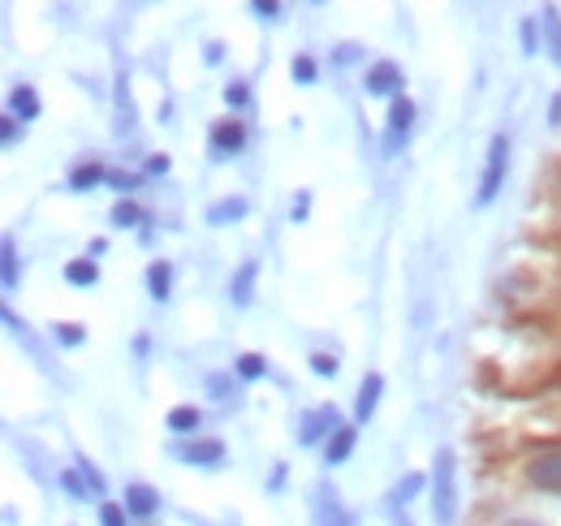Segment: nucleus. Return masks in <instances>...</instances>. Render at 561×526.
Returning <instances> with one entry per match:
<instances>
[{
	"label": "nucleus",
	"mask_w": 561,
	"mask_h": 526,
	"mask_svg": "<svg viewBox=\"0 0 561 526\" xmlns=\"http://www.w3.org/2000/svg\"><path fill=\"white\" fill-rule=\"evenodd\" d=\"M122 505H126V514H135V518H151V514H160V492H156L151 483H130Z\"/></svg>",
	"instance_id": "12"
},
{
	"label": "nucleus",
	"mask_w": 561,
	"mask_h": 526,
	"mask_svg": "<svg viewBox=\"0 0 561 526\" xmlns=\"http://www.w3.org/2000/svg\"><path fill=\"white\" fill-rule=\"evenodd\" d=\"M247 211H251V203H247L242 195L220 198V203H211L208 207V225H238Z\"/></svg>",
	"instance_id": "17"
},
{
	"label": "nucleus",
	"mask_w": 561,
	"mask_h": 526,
	"mask_svg": "<svg viewBox=\"0 0 561 526\" xmlns=\"http://www.w3.org/2000/svg\"><path fill=\"white\" fill-rule=\"evenodd\" d=\"M147 173H156V178L169 173V156H151V160H147Z\"/></svg>",
	"instance_id": "38"
},
{
	"label": "nucleus",
	"mask_w": 561,
	"mask_h": 526,
	"mask_svg": "<svg viewBox=\"0 0 561 526\" xmlns=\"http://www.w3.org/2000/svg\"><path fill=\"white\" fill-rule=\"evenodd\" d=\"M311 371H316V376H337L342 363H337V354H324V350H320V354H311Z\"/></svg>",
	"instance_id": "29"
},
{
	"label": "nucleus",
	"mask_w": 561,
	"mask_h": 526,
	"mask_svg": "<svg viewBox=\"0 0 561 526\" xmlns=\"http://www.w3.org/2000/svg\"><path fill=\"white\" fill-rule=\"evenodd\" d=\"M151 216L142 211L139 203H130V198H122L117 207H113V225H122V229H130V225H147Z\"/></svg>",
	"instance_id": "24"
},
{
	"label": "nucleus",
	"mask_w": 561,
	"mask_h": 526,
	"mask_svg": "<svg viewBox=\"0 0 561 526\" xmlns=\"http://www.w3.org/2000/svg\"><path fill=\"white\" fill-rule=\"evenodd\" d=\"M233 376H238V380H260V376H268V358H264V354H238Z\"/></svg>",
	"instance_id": "23"
},
{
	"label": "nucleus",
	"mask_w": 561,
	"mask_h": 526,
	"mask_svg": "<svg viewBox=\"0 0 561 526\" xmlns=\"http://www.w3.org/2000/svg\"><path fill=\"white\" fill-rule=\"evenodd\" d=\"M549 122L561 126V95H553V104H549Z\"/></svg>",
	"instance_id": "40"
},
{
	"label": "nucleus",
	"mask_w": 561,
	"mask_h": 526,
	"mask_svg": "<svg viewBox=\"0 0 561 526\" xmlns=\"http://www.w3.org/2000/svg\"><path fill=\"white\" fill-rule=\"evenodd\" d=\"M358 53H363L358 44H342V48L333 53V61H337V66H351V61H358Z\"/></svg>",
	"instance_id": "35"
},
{
	"label": "nucleus",
	"mask_w": 561,
	"mask_h": 526,
	"mask_svg": "<svg viewBox=\"0 0 561 526\" xmlns=\"http://www.w3.org/2000/svg\"><path fill=\"white\" fill-rule=\"evenodd\" d=\"M289 73H294V82L311 87V82L320 78V66H316V57H311V53H298V57L289 61Z\"/></svg>",
	"instance_id": "25"
},
{
	"label": "nucleus",
	"mask_w": 561,
	"mask_h": 526,
	"mask_svg": "<svg viewBox=\"0 0 561 526\" xmlns=\"http://www.w3.org/2000/svg\"><path fill=\"white\" fill-rule=\"evenodd\" d=\"M225 104H229V108H247V104H251V82H242V78L229 82V87H225Z\"/></svg>",
	"instance_id": "26"
},
{
	"label": "nucleus",
	"mask_w": 561,
	"mask_h": 526,
	"mask_svg": "<svg viewBox=\"0 0 561 526\" xmlns=\"http://www.w3.org/2000/svg\"><path fill=\"white\" fill-rule=\"evenodd\" d=\"M423 488H427V474L411 470L407 479H398V483H393V492H389V510H393V514H398V510H407V505L420 496Z\"/></svg>",
	"instance_id": "16"
},
{
	"label": "nucleus",
	"mask_w": 561,
	"mask_h": 526,
	"mask_svg": "<svg viewBox=\"0 0 561 526\" xmlns=\"http://www.w3.org/2000/svg\"><path fill=\"white\" fill-rule=\"evenodd\" d=\"M44 113V104H39V95H35V87H26V82H18L13 91H9V117H18V122H35Z\"/></svg>",
	"instance_id": "13"
},
{
	"label": "nucleus",
	"mask_w": 561,
	"mask_h": 526,
	"mask_svg": "<svg viewBox=\"0 0 561 526\" xmlns=\"http://www.w3.org/2000/svg\"><path fill=\"white\" fill-rule=\"evenodd\" d=\"M61 488H66V492H70L73 501H82V496H87V492H91V488H87V479H82V474H78V470H61Z\"/></svg>",
	"instance_id": "32"
},
{
	"label": "nucleus",
	"mask_w": 561,
	"mask_h": 526,
	"mask_svg": "<svg viewBox=\"0 0 561 526\" xmlns=\"http://www.w3.org/2000/svg\"><path fill=\"white\" fill-rule=\"evenodd\" d=\"M505 169H510V138L505 134H492L489 142V169H484V178H480V203H492V198L501 195V182H505Z\"/></svg>",
	"instance_id": "3"
},
{
	"label": "nucleus",
	"mask_w": 561,
	"mask_h": 526,
	"mask_svg": "<svg viewBox=\"0 0 561 526\" xmlns=\"http://www.w3.org/2000/svg\"><path fill=\"white\" fill-rule=\"evenodd\" d=\"M108 182H113L117 191H135V186H139V178H135V173H108Z\"/></svg>",
	"instance_id": "37"
},
{
	"label": "nucleus",
	"mask_w": 561,
	"mask_h": 526,
	"mask_svg": "<svg viewBox=\"0 0 561 526\" xmlns=\"http://www.w3.org/2000/svg\"><path fill=\"white\" fill-rule=\"evenodd\" d=\"M66 281L78 285V289H91V285L100 281V263L91 260V255H87V260H70L66 263Z\"/></svg>",
	"instance_id": "20"
},
{
	"label": "nucleus",
	"mask_w": 561,
	"mask_h": 526,
	"mask_svg": "<svg viewBox=\"0 0 561 526\" xmlns=\"http://www.w3.org/2000/svg\"><path fill=\"white\" fill-rule=\"evenodd\" d=\"M0 142H4V147H13V142H18V117H9V113L0 117Z\"/></svg>",
	"instance_id": "34"
},
{
	"label": "nucleus",
	"mask_w": 561,
	"mask_h": 526,
	"mask_svg": "<svg viewBox=\"0 0 561 526\" xmlns=\"http://www.w3.org/2000/svg\"><path fill=\"white\" fill-rule=\"evenodd\" d=\"M220 53H225L220 44H208V53H204V61H208V66H220Z\"/></svg>",
	"instance_id": "39"
},
{
	"label": "nucleus",
	"mask_w": 561,
	"mask_h": 526,
	"mask_svg": "<svg viewBox=\"0 0 561 526\" xmlns=\"http://www.w3.org/2000/svg\"><path fill=\"white\" fill-rule=\"evenodd\" d=\"M402 82H407V78H402V66H398V61H376V66L367 69V78H363L367 95H393Z\"/></svg>",
	"instance_id": "8"
},
{
	"label": "nucleus",
	"mask_w": 561,
	"mask_h": 526,
	"mask_svg": "<svg viewBox=\"0 0 561 526\" xmlns=\"http://www.w3.org/2000/svg\"><path fill=\"white\" fill-rule=\"evenodd\" d=\"M173 454L186 461V466H208L211 470V466L225 461V445L220 441H191V445H178Z\"/></svg>",
	"instance_id": "11"
},
{
	"label": "nucleus",
	"mask_w": 561,
	"mask_h": 526,
	"mask_svg": "<svg viewBox=\"0 0 561 526\" xmlns=\"http://www.w3.org/2000/svg\"><path fill=\"white\" fill-rule=\"evenodd\" d=\"M311 523L316 526H354L351 510H346V501H342V492H337L329 479H320V483L311 488Z\"/></svg>",
	"instance_id": "2"
},
{
	"label": "nucleus",
	"mask_w": 561,
	"mask_h": 526,
	"mask_svg": "<svg viewBox=\"0 0 561 526\" xmlns=\"http://www.w3.org/2000/svg\"><path fill=\"white\" fill-rule=\"evenodd\" d=\"M505 526H540V523H531V518H514V523H505Z\"/></svg>",
	"instance_id": "43"
},
{
	"label": "nucleus",
	"mask_w": 561,
	"mask_h": 526,
	"mask_svg": "<svg viewBox=\"0 0 561 526\" xmlns=\"http://www.w3.org/2000/svg\"><path fill=\"white\" fill-rule=\"evenodd\" d=\"M255 281H260V260H242V267L229 276V298H233V307H251Z\"/></svg>",
	"instance_id": "9"
},
{
	"label": "nucleus",
	"mask_w": 561,
	"mask_h": 526,
	"mask_svg": "<svg viewBox=\"0 0 561 526\" xmlns=\"http://www.w3.org/2000/svg\"><path fill=\"white\" fill-rule=\"evenodd\" d=\"M108 173H104V164L100 160H82L78 169L70 173V191H91L95 182H104Z\"/></svg>",
	"instance_id": "21"
},
{
	"label": "nucleus",
	"mask_w": 561,
	"mask_h": 526,
	"mask_svg": "<svg viewBox=\"0 0 561 526\" xmlns=\"http://www.w3.org/2000/svg\"><path fill=\"white\" fill-rule=\"evenodd\" d=\"M536 35H540V18H527V22H523V53H527V57H536V53H540Z\"/></svg>",
	"instance_id": "33"
},
{
	"label": "nucleus",
	"mask_w": 561,
	"mask_h": 526,
	"mask_svg": "<svg viewBox=\"0 0 561 526\" xmlns=\"http://www.w3.org/2000/svg\"><path fill=\"white\" fill-rule=\"evenodd\" d=\"M354 441H358V427H354V423H342V427L329 436V445H324V461H329V466H342V461L354 454Z\"/></svg>",
	"instance_id": "14"
},
{
	"label": "nucleus",
	"mask_w": 561,
	"mask_h": 526,
	"mask_svg": "<svg viewBox=\"0 0 561 526\" xmlns=\"http://www.w3.org/2000/svg\"><path fill=\"white\" fill-rule=\"evenodd\" d=\"M307 207H311V198L302 195L298 203H294V220H302V216H307Z\"/></svg>",
	"instance_id": "41"
},
{
	"label": "nucleus",
	"mask_w": 561,
	"mask_h": 526,
	"mask_svg": "<svg viewBox=\"0 0 561 526\" xmlns=\"http://www.w3.org/2000/svg\"><path fill=\"white\" fill-rule=\"evenodd\" d=\"M164 423H169V432H178V436H195L199 423H204V414H199L195 405H173Z\"/></svg>",
	"instance_id": "19"
},
{
	"label": "nucleus",
	"mask_w": 561,
	"mask_h": 526,
	"mask_svg": "<svg viewBox=\"0 0 561 526\" xmlns=\"http://www.w3.org/2000/svg\"><path fill=\"white\" fill-rule=\"evenodd\" d=\"M380 393H385V376L380 371H367L363 385H358V401H354V423H367L380 405Z\"/></svg>",
	"instance_id": "10"
},
{
	"label": "nucleus",
	"mask_w": 561,
	"mask_h": 526,
	"mask_svg": "<svg viewBox=\"0 0 561 526\" xmlns=\"http://www.w3.org/2000/svg\"><path fill=\"white\" fill-rule=\"evenodd\" d=\"M427 492H432V523L454 526L458 523V458L454 449H436L432 474H427Z\"/></svg>",
	"instance_id": "1"
},
{
	"label": "nucleus",
	"mask_w": 561,
	"mask_h": 526,
	"mask_svg": "<svg viewBox=\"0 0 561 526\" xmlns=\"http://www.w3.org/2000/svg\"><path fill=\"white\" fill-rule=\"evenodd\" d=\"M540 35H545V53H549V61L561 66V13L553 9V4L540 9Z\"/></svg>",
	"instance_id": "15"
},
{
	"label": "nucleus",
	"mask_w": 561,
	"mask_h": 526,
	"mask_svg": "<svg viewBox=\"0 0 561 526\" xmlns=\"http://www.w3.org/2000/svg\"><path fill=\"white\" fill-rule=\"evenodd\" d=\"M169 289H173V267H169V260H156L147 267V294L156 302H169Z\"/></svg>",
	"instance_id": "18"
},
{
	"label": "nucleus",
	"mask_w": 561,
	"mask_h": 526,
	"mask_svg": "<svg viewBox=\"0 0 561 526\" xmlns=\"http://www.w3.org/2000/svg\"><path fill=\"white\" fill-rule=\"evenodd\" d=\"M126 505H117V501H104L100 505V526H126Z\"/></svg>",
	"instance_id": "28"
},
{
	"label": "nucleus",
	"mask_w": 561,
	"mask_h": 526,
	"mask_svg": "<svg viewBox=\"0 0 561 526\" xmlns=\"http://www.w3.org/2000/svg\"><path fill=\"white\" fill-rule=\"evenodd\" d=\"M389 526H415V523H411V514H407V510H398V514L389 518Z\"/></svg>",
	"instance_id": "42"
},
{
	"label": "nucleus",
	"mask_w": 561,
	"mask_h": 526,
	"mask_svg": "<svg viewBox=\"0 0 561 526\" xmlns=\"http://www.w3.org/2000/svg\"><path fill=\"white\" fill-rule=\"evenodd\" d=\"M411 126H415V104H411L407 95H398L393 108H389V134H385V151H389V156H398V147L407 142Z\"/></svg>",
	"instance_id": "6"
},
{
	"label": "nucleus",
	"mask_w": 561,
	"mask_h": 526,
	"mask_svg": "<svg viewBox=\"0 0 561 526\" xmlns=\"http://www.w3.org/2000/svg\"><path fill=\"white\" fill-rule=\"evenodd\" d=\"M251 13H255V18H277L280 4L277 0H255V4H251Z\"/></svg>",
	"instance_id": "36"
},
{
	"label": "nucleus",
	"mask_w": 561,
	"mask_h": 526,
	"mask_svg": "<svg viewBox=\"0 0 561 526\" xmlns=\"http://www.w3.org/2000/svg\"><path fill=\"white\" fill-rule=\"evenodd\" d=\"M527 479L545 492H561V445H545L536 458L527 461Z\"/></svg>",
	"instance_id": "4"
},
{
	"label": "nucleus",
	"mask_w": 561,
	"mask_h": 526,
	"mask_svg": "<svg viewBox=\"0 0 561 526\" xmlns=\"http://www.w3.org/2000/svg\"><path fill=\"white\" fill-rule=\"evenodd\" d=\"M53 341H61V345H82L87 341V329L82 324H53Z\"/></svg>",
	"instance_id": "27"
},
{
	"label": "nucleus",
	"mask_w": 561,
	"mask_h": 526,
	"mask_svg": "<svg viewBox=\"0 0 561 526\" xmlns=\"http://www.w3.org/2000/svg\"><path fill=\"white\" fill-rule=\"evenodd\" d=\"M247 147V126L242 122H233V117H225V122H216L208 134V151L211 160H229V156H238Z\"/></svg>",
	"instance_id": "5"
},
{
	"label": "nucleus",
	"mask_w": 561,
	"mask_h": 526,
	"mask_svg": "<svg viewBox=\"0 0 561 526\" xmlns=\"http://www.w3.org/2000/svg\"><path fill=\"white\" fill-rule=\"evenodd\" d=\"M78 474L87 479V488H91L95 496H104V474H100V470H95V466H91L87 458H78Z\"/></svg>",
	"instance_id": "31"
},
{
	"label": "nucleus",
	"mask_w": 561,
	"mask_h": 526,
	"mask_svg": "<svg viewBox=\"0 0 561 526\" xmlns=\"http://www.w3.org/2000/svg\"><path fill=\"white\" fill-rule=\"evenodd\" d=\"M0 281L4 289H18V242L13 238L0 242Z\"/></svg>",
	"instance_id": "22"
},
{
	"label": "nucleus",
	"mask_w": 561,
	"mask_h": 526,
	"mask_svg": "<svg viewBox=\"0 0 561 526\" xmlns=\"http://www.w3.org/2000/svg\"><path fill=\"white\" fill-rule=\"evenodd\" d=\"M342 427V414H337V405H324V410H311V414H302V427H298V441L302 445H320V436L329 432H337Z\"/></svg>",
	"instance_id": "7"
},
{
	"label": "nucleus",
	"mask_w": 561,
	"mask_h": 526,
	"mask_svg": "<svg viewBox=\"0 0 561 526\" xmlns=\"http://www.w3.org/2000/svg\"><path fill=\"white\" fill-rule=\"evenodd\" d=\"M208 393L216 397V401H229V397L238 393V389H233V380H229L225 371H216V376H208Z\"/></svg>",
	"instance_id": "30"
}]
</instances>
